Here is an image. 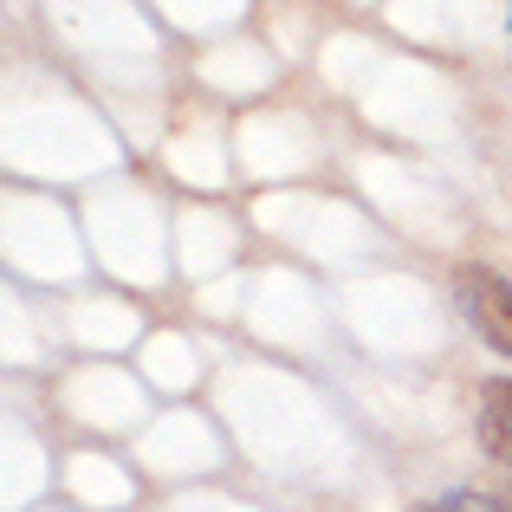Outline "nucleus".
Here are the masks:
<instances>
[{
    "label": "nucleus",
    "instance_id": "f257e3e1",
    "mask_svg": "<svg viewBox=\"0 0 512 512\" xmlns=\"http://www.w3.org/2000/svg\"><path fill=\"white\" fill-rule=\"evenodd\" d=\"M461 305H467V318H474L480 338L512 357V279L487 273V266H467L461 273Z\"/></svg>",
    "mask_w": 512,
    "mask_h": 512
},
{
    "label": "nucleus",
    "instance_id": "f03ea898",
    "mask_svg": "<svg viewBox=\"0 0 512 512\" xmlns=\"http://www.w3.org/2000/svg\"><path fill=\"white\" fill-rule=\"evenodd\" d=\"M487 415H480V441H487L493 461L512 467V383H487Z\"/></svg>",
    "mask_w": 512,
    "mask_h": 512
},
{
    "label": "nucleus",
    "instance_id": "7ed1b4c3",
    "mask_svg": "<svg viewBox=\"0 0 512 512\" xmlns=\"http://www.w3.org/2000/svg\"><path fill=\"white\" fill-rule=\"evenodd\" d=\"M435 512H467V506H435Z\"/></svg>",
    "mask_w": 512,
    "mask_h": 512
}]
</instances>
